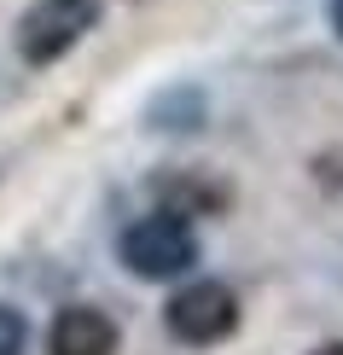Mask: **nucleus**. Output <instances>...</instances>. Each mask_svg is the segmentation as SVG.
<instances>
[{
	"label": "nucleus",
	"instance_id": "obj_6",
	"mask_svg": "<svg viewBox=\"0 0 343 355\" xmlns=\"http://www.w3.org/2000/svg\"><path fill=\"white\" fill-rule=\"evenodd\" d=\"M24 344H29L24 315L18 309H0V355H24Z\"/></svg>",
	"mask_w": 343,
	"mask_h": 355
},
{
	"label": "nucleus",
	"instance_id": "obj_5",
	"mask_svg": "<svg viewBox=\"0 0 343 355\" xmlns=\"http://www.w3.org/2000/svg\"><path fill=\"white\" fill-rule=\"evenodd\" d=\"M157 198H163V210H175V216H198V210H221L227 192H221V187H204V181H186V175H163V181H157Z\"/></svg>",
	"mask_w": 343,
	"mask_h": 355
},
{
	"label": "nucleus",
	"instance_id": "obj_1",
	"mask_svg": "<svg viewBox=\"0 0 343 355\" xmlns=\"http://www.w3.org/2000/svg\"><path fill=\"white\" fill-rule=\"evenodd\" d=\"M123 262L140 279H181L192 262H198V239H192L186 216L157 210V216L134 221V227L123 233Z\"/></svg>",
	"mask_w": 343,
	"mask_h": 355
},
{
	"label": "nucleus",
	"instance_id": "obj_3",
	"mask_svg": "<svg viewBox=\"0 0 343 355\" xmlns=\"http://www.w3.org/2000/svg\"><path fill=\"white\" fill-rule=\"evenodd\" d=\"M94 18H99V0H35L18 24V53L29 64H53L94 29Z\"/></svg>",
	"mask_w": 343,
	"mask_h": 355
},
{
	"label": "nucleus",
	"instance_id": "obj_4",
	"mask_svg": "<svg viewBox=\"0 0 343 355\" xmlns=\"http://www.w3.org/2000/svg\"><path fill=\"white\" fill-rule=\"evenodd\" d=\"M47 355H116V320L99 309H64L47 332Z\"/></svg>",
	"mask_w": 343,
	"mask_h": 355
},
{
	"label": "nucleus",
	"instance_id": "obj_2",
	"mask_svg": "<svg viewBox=\"0 0 343 355\" xmlns=\"http://www.w3.org/2000/svg\"><path fill=\"white\" fill-rule=\"evenodd\" d=\"M169 332L181 338V344H192V349H210V344H221V338H233V327H238V297L221 279H192V286H181L169 297Z\"/></svg>",
	"mask_w": 343,
	"mask_h": 355
},
{
	"label": "nucleus",
	"instance_id": "obj_8",
	"mask_svg": "<svg viewBox=\"0 0 343 355\" xmlns=\"http://www.w3.org/2000/svg\"><path fill=\"white\" fill-rule=\"evenodd\" d=\"M320 355H343V344H326V349H320Z\"/></svg>",
	"mask_w": 343,
	"mask_h": 355
},
{
	"label": "nucleus",
	"instance_id": "obj_7",
	"mask_svg": "<svg viewBox=\"0 0 343 355\" xmlns=\"http://www.w3.org/2000/svg\"><path fill=\"white\" fill-rule=\"evenodd\" d=\"M332 29L343 35V0H332Z\"/></svg>",
	"mask_w": 343,
	"mask_h": 355
}]
</instances>
